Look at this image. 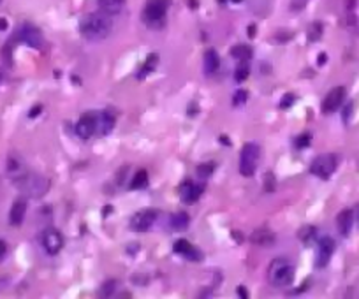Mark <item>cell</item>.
Segmentation results:
<instances>
[{
  "label": "cell",
  "mask_w": 359,
  "mask_h": 299,
  "mask_svg": "<svg viewBox=\"0 0 359 299\" xmlns=\"http://www.w3.org/2000/svg\"><path fill=\"white\" fill-rule=\"evenodd\" d=\"M337 166H338V158L335 157L333 153H324V155H319V157H315L314 160H312L310 172L312 174H315L317 178L328 180L329 176L337 171Z\"/></svg>",
  "instance_id": "obj_6"
},
{
  "label": "cell",
  "mask_w": 359,
  "mask_h": 299,
  "mask_svg": "<svg viewBox=\"0 0 359 299\" xmlns=\"http://www.w3.org/2000/svg\"><path fill=\"white\" fill-rule=\"evenodd\" d=\"M41 111H43V106H34V109H30L28 116H30V118H35L37 114H41Z\"/></svg>",
  "instance_id": "obj_36"
},
{
  "label": "cell",
  "mask_w": 359,
  "mask_h": 299,
  "mask_svg": "<svg viewBox=\"0 0 359 299\" xmlns=\"http://www.w3.org/2000/svg\"><path fill=\"white\" fill-rule=\"evenodd\" d=\"M322 32H324V26H322V23H320V21H314V23H312L310 28H308V37H310L312 43L319 41L320 37H322Z\"/></svg>",
  "instance_id": "obj_25"
},
{
  "label": "cell",
  "mask_w": 359,
  "mask_h": 299,
  "mask_svg": "<svg viewBox=\"0 0 359 299\" xmlns=\"http://www.w3.org/2000/svg\"><path fill=\"white\" fill-rule=\"evenodd\" d=\"M18 187H20L22 192H25L30 197H43L49 189V181L46 178H43V176L26 174L18 180Z\"/></svg>",
  "instance_id": "obj_4"
},
{
  "label": "cell",
  "mask_w": 359,
  "mask_h": 299,
  "mask_svg": "<svg viewBox=\"0 0 359 299\" xmlns=\"http://www.w3.org/2000/svg\"><path fill=\"white\" fill-rule=\"evenodd\" d=\"M215 171V164L213 162H204V164H199L196 169L197 176L199 178H202V180H206V178H210L211 174H213Z\"/></svg>",
  "instance_id": "obj_27"
},
{
  "label": "cell",
  "mask_w": 359,
  "mask_h": 299,
  "mask_svg": "<svg viewBox=\"0 0 359 299\" xmlns=\"http://www.w3.org/2000/svg\"><path fill=\"white\" fill-rule=\"evenodd\" d=\"M317 62H319V65H322V64L326 62V55H320V57L317 58Z\"/></svg>",
  "instance_id": "obj_40"
},
{
  "label": "cell",
  "mask_w": 359,
  "mask_h": 299,
  "mask_svg": "<svg viewBox=\"0 0 359 299\" xmlns=\"http://www.w3.org/2000/svg\"><path fill=\"white\" fill-rule=\"evenodd\" d=\"M146 187H148V172H146L145 169H139V171L134 174V178H132L131 189L141 190V189H146Z\"/></svg>",
  "instance_id": "obj_22"
},
{
  "label": "cell",
  "mask_w": 359,
  "mask_h": 299,
  "mask_svg": "<svg viewBox=\"0 0 359 299\" xmlns=\"http://www.w3.org/2000/svg\"><path fill=\"white\" fill-rule=\"evenodd\" d=\"M310 141H312V136L310 134H301V136L296 139V146H298L299 150H303L305 146L310 145Z\"/></svg>",
  "instance_id": "obj_32"
},
{
  "label": "cell",
  "mask_w": 359,
  "mask_h": 299,
  "mask_svg": "<svg viewBox=\"0 0 359 299\" xmlns=\"http://www.w3.org/2000/svg\"><path fill=\"white\" fill-rule=\"evenodd\" d=\"M220 67V57L219 53L215 51V49H206L204 53V70L208 74H213L217 72Z\"/></svg>",
  "instance_id": "obj_20"
},
{
  "label": "cell",
  "mask_w": 359,
  "mask_h": 299,
  "mask_svg": "<svg viewBox=\"0 0 359 299\" xmlns=\"http://www.w3.org/2000/svg\"><path fill=\"white\" fill-rule=\"evenodd\" d=\"M231 55L238 60H248L252 58V48L247 46V44H236V46H232L231 48Z\"/></svg>",
  "instance_id": "obj_23"
},
{
  "label": "cell",
  "mask_w": 359,
  "mask_h": 299,
  "mask_svg": "<svg viewBox=\"0 0 359 299\" xmlns=\"http://www.w3.org/2000/svg\"><path fill=\"white\" fill-rule=\"evenodd\" d=\"M97 130V113L93 111H87L79 116L78 123H76V134L81 139H90Z\"/></svg>",
  "instance_id": "obj_7"
},
{
  "label": "cell",
  "mask_w": 359,
  "mask_h": 299,
  "mask_svg": "<svg viewBox=\"0 0 359 299\" xmlns=\"http://www.w3.org/2000/svg\"><path fill=\"white\" fill-rule=\"evenodd\" d=\"M171 0H148L143 11V20L150 26H160L164 23Z\"/></svg>",
  "instance_id": "obj_3"
},
{
  "label": "cell",
  "mask_w": 359,
  "mask_h": 299,
  "mask_svg": "<svg viewBox=\"0 0 359 299\" xmlns=\"http://www.w3.org/2000/svg\"><path fill=\"white\" fill-rule=\"evenodd\" d=\"M41 241H43L44 250L48 252L49 255H57L62 250V246H64V237H62L60 231H57V229L53 227L44 231Z\"/></svg>",
  "instance_id": "obj_10"
},
{
  "label": "cell",
  "mask_w": 359,
  "mask_h": 299,
  "mask_svg": "<svg viewBox=\"0 0 359 299\" xmlns=\"http://www.w3.org/2000/svg\"><path fill=\"white\" fill-rule=\"evenodd\" d=\"M114 127V114L110 111H102L97 114V130L101 136H108Z\"/></svg>",
  "instance_id": "obj_18"
},
{
  "label": "cell",
  "mask_w": 359,
  "mask_h": 299,
  "mask_svg": "<svg viewBox=\"0 0 359 299\" xmlns=\"http://www.w3.org/2000/svg\"><path fill=\"white\" fill-rule=\"evenodd\" d=\"M250 76V65L248 60H241L240 65H236V70H234V79L238 83H243L245 79H248Z\"/></svg>",
  "instance_id": "obj_24"
},
{
  "label": "cell",
  "mask_w": 359,
  "mask_h": 299,
  "mask_svg": "<svg viewBox=\"0 0 359 299\" xmlns=\"http://www.w3.org/2000/svg\"><path fill=\"white\" fill-rule=\"evenodd\" d=\"M190 107H194V114L197 113V104H190ZM188 114L192 116V109H188Z\"/></svg>",
  "instance_id": "obj_41"
},
{
  "label": "cell",
  "mask_w": 359,
  "mask_h": 299,
  "mask_svg": "<svg viewBox=\"0 0 359 299\" xmlns=\"http://www.w3.org/2000/svg\"><path fill=\"white\" fill-rule=\"evenodd\" d=\"M345 93L347 90L343 86H335L331 88L328 92V95L324 97V101H322V113L324 114H331L343 104L345 101Z\"/></svg>",
  "instance_id": "obj_9"
},
{
  "label": "cell",
  "mask_w": 359,
  "mask_h": 299,
  "mask_svg": "<svg viewBox=\"0 0 359 299\" xmlns=\"http://www.w3.org/2000/svg\"><path fill=\"white\" fill-rule=\"evenodd\" d=\"M20 39H22L26 46H30V48H34V49L43 48V43H44L43 32H41L37 26L30 25V23H25V25L22 26V30H20Z\"/></svg>",
  "instance_id": "obj_12"
},
{
  "label": "cell",
  "mask_w": 359,
  "mask_h": 299,
  "mask_svg": "<svg viewBox=\"0 0 359 299\" xmlns=\"http://www.w3.org/2000/svg\"><path fill=\"white\" fill-rule=\"evenodd\" d=\"M335 239L329 236H324L319 239V246H317V257H315V266L317 268H326L328 262L331 260L335 254Z\"/></svg>",
  "instance_id": "obj_8"
},
{
  "label": "cell",
  "mask_w": 359,
  "mask_h": 299,
  "mask_svg": "<svg viewBox=\"0 0 359 299\" xmlns=\"http://www.w3.org/2000/svg\"><path fill=\"white\" fill-rule=\"evenodd\" d=\"M352 225H354V211L352 210H343L338 213L337 216V227L338 233L342 236H349L352 231Z\"/></svg>",
  "instance_id": "obj_17"
},
{
  "label": "cell",
  "mask_w": 359,
  "mask_h": 299,
  "mask_svg": "<svg viewBox=\"0 0 359 299\" xmlns=\"http://www.w3.org/2000/svg\"><path fill=\"white\" fill-rule=\"evenodd\" d=\"M5 28H7V21L4 18H0V30H5Z\"/></svg>",
  "instance_id": "obj_38"
},
{
  "label": "cell",
  "mask_w": 359,
  "mask_h": 299,
  "mask_svg": "<svg viewBox=\"0 0 359 299\" xmlns=\"http://www.w3.org/2000/svg\"><path fill=\"white\" fill-rule=\"evenodd\" d=\"M294 101H296V99H294L292 93H285L280 101V109H289V107H292Z\"/></svg>",
  "instance_id": "obj_30"
},
{
  "label": "cell",
  "mask_w": 359,
  "mask_h": 299,
  "mask_svg": "<svg viewBox=\"0 0 359 299\" xmlns=\"http://www.w3.org/2000/svg\"><path fill=\"white\" fill-rule=\"evenodd\" d=\"M352 106H354V104H352V102H349V104L345 106V109H343V120H345V122L349 120V116H351V113H352Z\"/></svg>",
  "instance_id": "obj_35"
},
{
  "label": "cell",
  "mask_w": 359,
  "mask_h": 299,
  "mask_svg": "<svg viewBox=\"0 0 359 299\" xmlns=\"http://www.w3.org/2000/svg\"><path fill=\"white\" fill-rule=\"evenodd\" d=\"M261 150L255 143H247L241 150V158H240V172L247 178L254 176L257 171V162Z\"/></svg>",
  "instance_id": "obj_5"
},
{
  "label": "cell",
  "mask_w": 359,
  "mask_h": 299,
  "mask_svg": "<svg viewBox=\"0 0 359 299\" xmlns=\"http://www.w3.org/2000/svg\"><path fill=\"white\" fill-rule=\"evenodd\" d=\"M248 35H250V37H254V35H255V26L254 25L248 26Z\"/></svg>",
  "instance_id": "obj_39"
},
{
  "label": "cell",
  "mask_w": 359,
  "mask_h": 299,
  "mask_svg": "<svg viewBox=\"0 0 359 299\" xmlns=\"http://www.w3.org/2000/svg\"><path fill=\"white\" fill-rule=\"evenodd\" d=\"M307 2H308V0H292V2H291V7L296 9V11H299V9L307 4Z\"/></svg>",
  "instance_id": "obj_34"
},
{
  "label": "cell",
  "mask_w": 359,
  "mask_h": 299,
  "mask_svg": "<svg viewBox=\"0 0 359 299\" xmlns=\"http://www.w3.org/2000/svg\"><path fill=\"white\" fill-rule=\"evenodd\" d=\"M111 28H113V21H111L110 14L102 13H90L79 21V32L83 37L88 41H102L110 35Z\"/></svg>",
  "instance_id": "obj_1"
},
{
  "label": "cell",
  "mask_w": 359,
  "mask_h": 299,
  "mask_svg": "<svg viewBox=\"0 0 359 299\" xmlns=\"http://www.w3.org/2000/svg\"><path fill=\"white\" fill-rule=\"evenodd\" d=\"M238 292H240V296H241V298H243V299H247V289H245V287H243V285H241V287H238Z\"/></svg>",
  "instance_id": "obj_37"
},
{
  "label": "cell",
  "mask_w": 359,
  "mask_h": 299,
  "mask_svg": "<svg viewBox=\"0 0 359 299\" xmlns=\"http://www.w3.org/2000/svg\"><path fill=\"white\" fill-rule=\"evenodd\" d=\"M5 255H7V243L4 239H0V262L5 259Z\"/></svg>",
  "instance_id": "obj_33"
},
{
  "label": "cell",
  "mask_w": 359,
  "mask_h": 299,
  "mask_svg": "<svg viewBox=\"0 0 359 299\" xmlns=\"http://www.w3.org/2000/svg\"><path fill=\"white\" fill-rule=\"evenodd\" d=\"M268 280L273 287H289L294 281V268L287 259L271 260L268 268Z\"/></svg>",
  "instance_id": "obj_2"
},
{
  "label": "cell",
  "mask_w": 359,
  "mask_h": 299,
  "mask_svg": "<svg viewBox=\"0 0 359 299\" xmlns=\"http://www.w3.org/2000/svg\"><path fill=\"white\" fill-rule=\"evenodd\" d=\"M264 190H266V192H273V190H275V178H273V172H266V178H264Z\"/></svg>",
  "instance_id": "obj_31"
},
{
  "label": "cell",
  "mask_w": 359,
  "mask_h": 299,
  "mask_svg": "<svg viewBox=\"0 0 359 299\" xmlns=\"http://www.w3.org/2000/svg\"><path fill=\"white\" fill-rule=\"evenodd\" d=\"M97 4H99V9L102 13L113 16V14H118L122 11L125 0H97Z\"/></svg>",
  "instance_id": "obj_19"
},
{
  "label": "cell",
  "mask_w": 359,
  "mask_h": 299,
  "mask_svg": "<svg viewBox=\"0 0 359 299\" xmlns=\"http://www.w3.org/2000/svg\"><path fill=\"white\" fill-rule=\"evenodd\" d=\"M247 99H248V92H247V90H238V92L234 93V97H232V106H234V107H240V106L245 104Z\"/></svg>",
  "instance_id": "obj_28"
},
{
  "label": "cell",
  "mask_w": 359,
  "mask_h": 299,
  "mask_svg": "<svg viewBox=\"0 0 359 299\" xmlns=\"http://www.w3.org/2000/svg\"><path fill=\"white\" fill-rule=\"evenodd\" d=\"M155 218H157V213H155L154 210L137 211L131 220V229L132 231H136V233H146V231L155 224Z\"/></svg>",
  "instance_id": "obj_11"
},
{
  "label": "cell",
  "mask_w": 359,
  "mask_h": 299,
  "mask_svg": "<svg viewBox=\"0 0 359 299\" xmlns=\"http://www.w3.org/2000/svg\"><path fill=\"white\" fill-rule=\"evenodd\" d=\"M175 254L183 255V257H187V259L194 260V262H197V260L202 259V254H201V252L197 250L196 246H194L190 241H187V239H178V241L175 243Z\"/></svg>",
  "instance_id": "obj_15"
},
{
  "label": "cell",
  "mask_w": 359,
  "mask_h": 299,
  "mask_svg": "<svg viewBox=\"0 0 359 299\" xmlns=\"http://www.w3.org/2000/svg\"><path fill=\"white\" fill-rule=\"evenodd\" d=\"M190 224V216L185 213V211H180L171 216V225L175 231H185Z\"/></svg>",
  "instance_id": "obj_21"
},
{
  "label": "cell",
  "mask_w": 359,
  "mask_h": 299,
  "mask_svg": "<svg viewBox=\"0 0 359 299\" xmlns=\"http://www.w3.org/2000/svg\"><path fill=\"white\" fill-rule=\"evenodd\" d=\"M157 62H158V57L155 55V53H154V55H150V57L146 58V62H145V67H143V70L139 72V76H137V78L143 79L146 74H148V72H152V70L157 67Z\"/></svg>",
  "instance_id": "obj_26"
},
{
  "label": "cell",
  "mask_w": 359,
  "mask_h": 299,
  "mask_svg": "<svg viewBox=\"0 0 359 299\" xmlns=\"http://www.w3.org/2000/svg\"><path fill=\"white\" fill-rule=\"evenodd\" d=\"M202 190H204V185H197L194 181L187 180L178 187V193H180V199L183 202H194L197 199L201 197Z\"/></svg>",
  "instance_id": "obj_13"
},
{
  "label": "cell",
  "mask_w": 359,
  "mask_h": 299,
  "mask_svg": "<svg viewBox=\"0 0 359 299\" xmlns=\"http://www.w3.org/2000/svg\"><path fill=\"white\" fill-rule=\"evenodd\" d=\"M232 2H241V0H232Z\"/></svg>",
  "instance_id": "obj_42"
},
{
  "label": "cell",
  "mask_w": 359,
  "mask_h": 299,
  "mask_svg": "<svg viewBox=\"0 0 359 299\" xmlns=\"http://www.w3.org/2000/svg\"><path fill=\"white\" fill-rule=\"evenodd\" d=\"M314 236H315V227H303L299 231V239L305 243H310Z\"/></svg>",
  "instance_id": "obj_29"
},
{
  "label": "cell",
  "mask_w": 359,
  "mask_h": 299,
  "mask_svg": "<svg viewBox=\"0 0 359 299\" xmlns=\"http://www.w3.org/2000/svg\"><path fill=\"white\" fill-rule=\"evenodd\" d=\"M0 2H2V0H0Z\"/></svg>",
  "instance_id": "obj_43"
},
{
  "label": "cell",
  "mask_w": 359,
  "mask_h": 299,
  "mask_svg": "<svg viewBox=\"0 0 359 299\" xmlns=\"http://www.w3.org/2000/svg\"><path fill=\"white\" fill-rule=\"evenodd\" d=\"M250 241L257 246H263V248H271L276 243V236L269 229H257L250 234Z\"/></svg>",
  "instance_id": "obj_14"
},
{
  "label": "cell",
  "mask_w": 359,
  "mask_h": 299,
  "mask_svg": "<svg viewBox=\"0 0 359 299\" xmlns=\"http://www.w3.org/2000/svg\"><path fill=\"white\" fill-rule=\"evenodd\" d=\"M25 213H26V202L25 199H16L11 206V211H9V224L18 227V225L23 224L25 220Z\"/></svg>",
  "instance_id": "obj_16"
}]
</instances>
